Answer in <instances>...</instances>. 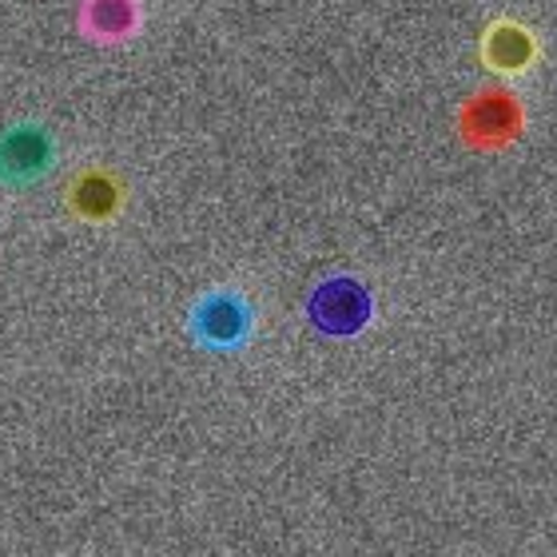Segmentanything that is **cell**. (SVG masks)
<instances>
[{
  "label": "cell",
  "instance_id": "277c9868",
  "mask_svg": "<svg viewBox=\"0 0 557 557\" xmlns=\"http://www.w3.org/2000/svg\"><path fill=\"white\" fill-rule=\"evenodd\" d=\"M57 163V144L45 128L36 124H16L0 132V184L4 187H28L45 180Z\"/></svg>",
  "mask_w": 557,
  "mask_h": 557
},
{
  "label": "cell",
  "instance_id": "7a4b0ae2",
  "mask_svg": "<svg viewBox=\"0 0 557 557\" xmlns=\"http://www.w3.org/2000/svg\"><path fill=\"white\" fill-rule=\"evenodd\" d=\"M522 104L506 88H482V92L462 108L458 132L470 148H506L522 132Z\"/></svg>",
  "mask_w": 557,
  "mask_h": 557
},
{
  "label": "cell",
  "instance_id": "8992f818",
  "mask_svg": "<svg viewBox=\"0 0 557 557\" xmlns=\"http://www.w3.org/2000/svg\"><path fill=\"white\" fill-rule=\"evenodd\" d=\"M120 199H124V191H120L116 175L92 168V172H84L81 180L72 184L69 203L81 211L84 220H108V215H116Z\"/></svg>",
  "mask_w": 557,
  "mask_h": 557
},
{
  "label": "cell",
  "instance_id": "5b68a950",
  "mask_svg": "<svg viewBox=\"0 0 557 557\" xmlns=\"http://www.w3.org/2000/svg\"><path fill=\"white\" fill-rule=\"evenodd\" d=\"M542 57L537 48V36L518 21H494L482 36V60H486L490 72L498 76H518V72H530Z\"/></svg>",
  "mask_w": 557,
  "mask_h": 557
},
{
  "label": "cell",
  "instance_id": "3957f363",
  "mask_svg": "<svg viewBox=\"0 0 557 557\" xmlns=\"http://www.w3.org/2000/svg\"><path fill=\"white\" fill-rule=\"evenodd\" d=\"M307 314H311V323L323 331V335H359L362 326L371 323V290L362 287L359 278H326L319 283L307 302Z\"/></svg>",
  "mask_w": 557,
  "mask_h": 557
},
{
  "label": "cell",
  "instance_id": "6da1fadb",
  "mask_svg": "<svg viewBox=\"0 0 557 557\" xmlns=\"http://www.w3.org/2000/svg\"><path fill=\"white\" fill-rule=\"evenodd\" d=\"M251 326L256 314L235 290H211L191 311V338L208 350H239L251 338Z\"/></svg>",
  "mask_w": 557,
  "mask_h": 557
},
{
  "label": "cell",
  "instance_id": "52a82bcc",
  "mask_svg": "<svg viewBox=\"0 0 557 557\" xmlns=\"http://www.w3.org/2000/svg\"><path fill=\"white\" fill-rule=\"evenodd\" d=\"M139 21V9L136 0H88V9H84V24H88V33L100 36V40H120V36H128Z\"/></svg>",
  "mask_w": 557,
  "mask_h": 557
}]
</instances>
